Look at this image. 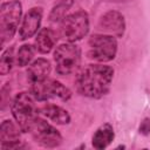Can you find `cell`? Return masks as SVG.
Here are the masks:
<instances>
[{
  "mask_svg": "<svg viewBox=\"0 0 150 150\" xmlns=\"http://www.w3.org/2000/svg\"><path fill=\"white\" fill-rule=\"evenodd\" d=\"M112 77L114 69L110 66L100 63L88 64L76 76V90L82 96L101 98L109 93Z\"/></svg>",
  "mask_w": 150,
  "mask_h": 150,
  "instance_id": "cell-1",
  "label": "cell"
},
{
  "mask_svg": "<svg viewBox=\"0 0 150 150\" xmlns=\"http://www.w3.org/2000/svg\"><path fill=\"white\" fill-rule=\"evenodd\" d=\"M39 114L43 115L45 117H47L48 120H50L52 122L56 123V124H69L70 123V115L69 112L63 109L62 107L57 105V104H53V103H47L45 105H42L41 108H39Z\"/></svg>",
  "mask_w": 150,
  "mask_h": 150,
  "instance_id": "cell-13",
  "label": "cell"
},
{
  "mask_svg": "<svg viewBox=\"0 0 150 150\" xmlns=\"http://www.w3.org/2000/svg\"><path fill=\"white\" fill-rule=\"evenodd\" d=\"M34 141L43 148H57L62 143V136L56 128L41 117H36L29 130Z\"/></svg>",
  "mask_w": 150,
  "mask_h": 150,
  "instance_id": "cell-8",
  "label": "cell"
},
{
  "mask_svg": "<svg viewBox=\"0 0 150 150\" xmlns=\"http://www.w3.org/2000/svg\"><path fill=\"white\" fill-rule=\"evenodd\" d=\"M115 138V132L114 128L110 123H104L101 127L97 128L95 134L93 135L91 138V144L95 149L102 150L105 149Z\"/></svg>",
  "mask_w": 150,
  "mask_h": 150,
  "instance_id": "cell-15",
  "label": "cell"
},
{
  "mask_svg": "<svg viewBox=\"0 0 150 150\" xmlns=\"http://www.w3.org/2000/svg\"><path fill=\"white\" fill-rule=\"evenodd\" d=\"M42 13L41 7H33L23 15L19 27V36L21 40H27L38 34L42 21Z\"/></svg>",
  "mask_w": 150,
  "mask_h": 150,
  "instance_id": "cell-10",
  "label": "cell"
},
{
  "mask_svg": "<svg viewBox=\"0 0 150 150\" xmlns=\"http://www.w3.org/2000/svg\"><path fill=\"white\" fill-rule=\"evenodd\" d=\"M35 52H36V47L30 45V43H25L22 45L18 53H16V56H15V63L18 67H26V66H29L34 59V55H35Z\"/></svg>",
  "mask_w": 150,
  "mask_h": 150,
  "instance_id": "cell-16",
  "label": "cell"
},
{
  "mask_svg": "<svg viewBox=\"0 0 150 150\" xmlns=\"http://www.w3.org/2000/svg\"><path fill=\"white\" fill-rule=\"evenodd\" d=\"M74 0H60L50 11L49 13V21L50 22H61L64 18L67 12L70 9V7L73 6Z\"/></svg>",
  "mask_w": 150,
  "mask_h": 150,
  "instance_id": "cell-17",
  "label": "cell"
},
{
  "mask_svg": "<svg viewBox=\"0 0 150 150\" xmlns=\"http://www.w3.org/2000/svg\"><path fill=\"white\" fill-rule=\"evenodd\" d=\"M55 70L59 75L66 76L75 73L81 63V49L74 42H66L54 50Z\"/></svg>",
  "mask_w": 150,
  "mask_h": 150,
  "instance_id": "cell-5",
  "label": "cell"
},
{
  "mask_svg": "<svg viewBox=\"0 0 150 150\" xmlns=\"http://www.w3.org/2000/svg\"><path fill=\"white\" fill-rule=\"evenodd\" d=\"M138 130H139V132H141L142 135H144V136L150 135V118L145 117V118L141 122Z\"/></svg>",
  "mask_w": 150,
  "mask_h": 150,
  "instance_id": "cell-20",
  "label": "cell"
},
{
  "mask_svg": "<svg viewBox=\"0 0 150 150\" xmlns=\"http://www.w3.org/2000/svg\"><path fill=\"white\" fill-rule=\"evenodd\" d=\"M9 93H11L9 83H6V84L1 88V94H0V96H1V98H0V100H1V110H5L6 107L9 104V100H11Z\"/></svg>",
  "mask_w": 150,
  "mask_h": 150,
  "instance_id": "cell-19",
  "label": "cell"
},
{
  "mask_svg": "<svg viewBox=\"0 0 150 150\" xmlns=\"http://www.w3.org/2000/svg\"><path fill=\"white\" fill-rule=\"evenodd\" d=\"M20 127L15 125L13 121L5 120L0 125V148L2 150L20 149L23 145L20 141Z\"/></svg>",
  "mask_w": 150,
  "mask_h": 150,
  "instance_id": "cell-11",
  "label": "cell"
},
{
  "mask_svg": "<svg viewBox=\"0 0 150 150\" xmlns=\"http://www.w3.org/2000/svg\"><path fill=\"white\" fill-rule=\"evenodd\" d=\"M89 32V16L83 9L76 11L60 22V35L68 42L82 40Z\"/></svg>",
  "mask_w": 150,
  "mask_h": 150,
  "instance_id": "cell-4",
  "label": "cell"
},
{
  "mask_svg": "<svg viewBox=\"0 0 150 150\" xmlns=\"http://www.w3.org/2000/svg\"><path fill=\"white\" fill-rule=\"evenodd\" d=\"M22 15V5L19 0H11L1 4L0 7V46L11 41L19 27Z\"/></svg>",
  "mask_w": 150,
  "mask_h": 150,
  "instance_id": "cell-3",
  "label": "cell"
},
{
  "mask_svg": "<svg viewBox=\"0 0 150 150\" xmlns=\"http://www.w3.org/2000/svg\"><path fill=\"white\" fill-rule=\"evenodd\" d=\"M14 60H15V56H14L13 47H8L6 50L2 52L1 59H0V75L5 76L12 70Z\"/></svg>",
  "mask_w": 150,
  "mask_h": 150,
  "instance_id": "cell-18",
  "label": "cell"
},
{
  "mask_svg": "<svg viewBox=\"0 0 150 150\" xmlns=\"http://www.w3.org/2000/svg\"><path fill=\"white\" fill-rule=\"evenodd\" d=\"M35 101L30 91H21L16 94L12 101L11 111L22 132H29L34 120L39 116V108Z\"/></svg>",
  "mask_w": 150,
  "mask_h": 150,
  "instance_id": "cell-2",
  "label": "cell"
},
{
  "mask_svg": "<svg viewBox=\"0 0 150 150\" xmlns=\"http://www.w3.org/2000/svg\"><path fill=\"white\" fill-rule=\"evenodd\" d=\"M117 54V40L109 34H93L88 40L89 59L97 62H109Z\"/></svg>",
  "mask_w": 150,
  "mask_h": 150,
  "instance_id": "cell-6",
  "label": "cell"
},
{
  "mask_svg": "<svg viewBox=\"0 0 150 150\" xmlns=\"http://www.w3.org/2000/svg\"><path fill=\"white\" fill-rule=\"evenodd\" d=\"M50 70H52L50 62L47 59L39 57V59L34 60L28 66L27 79H28L29 83H35V82L42 81V80L49 77Z\"/></svg>",
  "mask_w": 150,
  "mask_h": 150,
  "instance_id": "cell-12",
  "label": "cell"
},
{
  "mask_svg": "<svg viewBox=\"0 0 150 150\" xmlns=\"http://www.w3.org/2000/svg\"><path fill=\"white\" fill-rule=\"evenodd\" d=\"M97 27L103 33H108L115 38H122L125 32V19L122 13L111 9L100 18Z\"/></svg>",
  "mask_w": 150,
  "mask_h": 150,
  "instance_id": "cell-9",
  "label": "cell"
},
{
  "mask_svg": "<svg viewBox=\"0 0 150 150\" xmlns=\"http://www.w3.org/2000/svg\"><path fill=\"white\" fill-rule=\"evenodd\" d=\"M57 42V35L52 28H41L35 38V47L40 54H48L52 52Z\"/></svg>",
  "mask_w": 150,
  "mask_h": 150,
  "instance_id": "cell-14",
  "label": "cell"
},
{
  "mask_svg": "<svg viewBox=\"0 0 150 150\" xmlns=\"http://www.w3.org/2000/svg\"><path fill=\"white\" fill-rule=\"evenodd\" d=\"M30 94L39 102H45L52 98L68 101L71 97V91L69 88L63 86L60 81L50 77L30 83Z\"/></svg>",
  "mask_w": 150,
  "mask_h": 150,
  "instance_id": "cell-7",
  "label": "cell"
}]
</instances>
